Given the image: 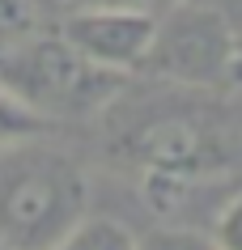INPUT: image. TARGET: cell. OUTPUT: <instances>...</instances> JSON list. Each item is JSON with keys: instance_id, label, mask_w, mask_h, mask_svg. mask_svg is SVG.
I'll use <instances>...</instances> for the list:
<instances>
[{"instance_id": "cell-1", "label": "cell", "mask_w": 242, "mask_h": 250, "mask_svg": "<svg viewBox=\"0 0 242 250\" xmlns=\"http://www.w3.org/2000/svg\"><path fill=\"white\" fill-rule=\"evenodd\" d=\"M89 216V183L72 157L30 140L0 148V246L51 250Z\"/></svg>"}, {"instance_id": "cell-2", "label": "cell", "mask_w": 242, "mask_h": 250, "mask_svg": "<svg viewBox=\"0 0 242 250\" xmlns=\"http://www.w3.org/2000/svg\"><path fill=\"white\" fill-rule=\"evenodd\" d=\"M119 81L123 72H110L89 55H81L60 30L55 34L30 30L0 47V85L43 123L77 119L107 106L119 93Z\"/></svg>"}, {"instance_id": "cell-3", "label": "cell", "mask_w": 242, "mask_h": 250, "mask_svg": "<svg viewBox=\"0 0 242 250\" xmlns=\"http://www.w3.org/2000/svg\"><path fill=\"white\" fill-rule=\"evenodd\" d=\"M229 60H234V39L217 13L178 9L175 17L157 21V39L149 51V64L157 72L191 81V85H208L229 72Z\"/></svg>"}, {"instance_id": "cell-4", "label": "cell", "mask_w": 242, "mask_h": 250, "mask_svg": "<svg viewBox=\"0 0 242 250\" xmlns=\"http://www.w3.org/2000/svg\"><path fill=\"white\" fill-rule=\"evenodd\" d=\"M81 55L110 72H132L149 64L153 39H157V17L149 9H128V4H107V9H72L60 26Z\"/></svg>"}, {"instance_id": "cell-5", "label": "cell", "mask_w": 242, "mask_h": 250, "mask_svg": "<svg viewBox=\"0 0 242 250\" xmlns=\"http://www.w3.org/2000/svg\"><path fill=\"white\" fill-rule=\"evenodd\" d=\"M136 153L149 170V183L157 187H183L191 178H204L221 161V148L213 145V136L196 119H183V115L149 123L136 140Z\"/></svg>"}, {"instance_id": "cell-6", "label": "cell", "mask_w": 242, "mask_h": 250, "mask_svg": "<svg viewBox=\"0 0 242 250\" xmlns=\"http://www.w3.org/2000/svg\"><path fill=\"white\" fill-rule=\"evenodd\" d=\"M51 250H136V237L128 225L110 221V216H85Z\"/></svg>"}, {"instance_id": "cell-7", "label": "cell", "mask_w": 242, "mask_h": 250, "mask_svg": "<svg viewBox=\"0 0 242 250\" xmlns=\"http://www.w3.org/2000/svg\"><path fill=\"white\" fill-rule=\"evenodd\" d=\"M43 127H47V123H43L39 115H30L26 106L0 85V148L17 145V140H30V136H39Z\"/></svg>"}, {"instance_id": "cell-8", "label": "cell", "mask_w": 242, "mask_h": 250, "mask_svg": "<svg viewBox=\"0 0 242 250\" xmlns=\"http://www.w3.org/2000/svg\"><path fill=\"white\" fill-rule=\"evenodd\" d=\"M136 250H221V246L191 229H157L149 237H136Z\"/></svg>"}, {"instance_id": "cell-9", "label": "cell", "mask_w": 242, "mask_h": 250, "mask_svg": "<svg viewBox=\"0 0 242 250\" xmlns=\"http://www.w3.org/2000/svg\"><path fill=\"white\" fill-rule=\"evenodd\" d=\"M30 30H39V13L30 0H0V47L22 39Z\"/></svg>"}, {"instance_id": "cell-10", "label": "cell", "mask_w": 242, "mask_h": 250, "mask_svg": "<svg viewBox=\"0 0 242 250\" xmlns=\"http://www.w3.org/2000/svg\"><path fill=\"white\" fill-rule=\"evenodd\" d=\"M213 242H217L221 250H242V195H234L225 208L217 212Z\"/></svg>"}, {"instance_id": "cell-11", "label": "cell", "mask_w": 242, "mask_h": 250, "mask_svg": "<svg viewBox=\"0 0 242 250\" xmlns=\"http://www.w3.org/2000/svg\"><path fill=\"white\" fill-rule=\"evenodd\" d=\"M72 9H107V4H128V9H149L153 13V4H161V0H68Z\"/></svg>"}, {"instance_id": "cell-12", "label": "cell", "mask_w": 242, "mask_h": 250, "mask_svg": "<svg viewBox=\"0 0 242 250\" xmlns=\"http://www.w3.org/2000/svg\"><path fill=\"white\" fill-rule=\"evenodd\" d=\"M0 250H4V246H0Z\"/></svg>"}]
</instances>
